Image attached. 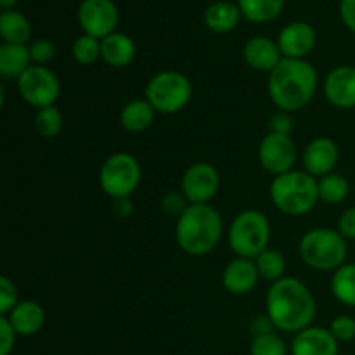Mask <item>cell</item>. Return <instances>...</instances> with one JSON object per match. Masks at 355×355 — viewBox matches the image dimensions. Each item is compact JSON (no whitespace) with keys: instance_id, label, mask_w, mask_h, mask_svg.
<instances>
[{"instance_id":"obj_1","label":"cell","mask_w":355,"mask_h":355,"mask_svg":"<svg viewBox=\"0 0 355 355\" xmlns=\"http://www.w3.org/2000/svg\"><path fill=\"white\" fill-rule=\"evenodd\" d=\"M266 311L276 329L302 331L309 328L315 315V298L297 277H283L270 284L266 298Z\"/></svg>"},{"instance_id":"obj_2","label":"cell","mask_w":355,"mask_h":355,"mask_svg":"<svg viewBox=\"0 0 355 355\" xmlns=\"http://www.w3.org/2000/svg\"><path fill=\"white\" fill-rule=\"evenodd\" d=\"M269 97L277 110L295 113L309 106L318 90V71L305 59H288L269 73Z\"/></svg>"},{"instance_id":"obj_3","label":"cell","mask_w":355,"mask_h":355,"mask_svg":"<svg viewBox=\"0 0 355 355\" xmlns=\"http://www.w3.org/2000/svg\"><path fill=\"white\" fill-rule=\"evenodd\" d=\"M224 231L222 215L210 205H189L177 218L175 239L179 248L191 257H203L217 248Z\"/></svg>"},{"instance_id":"obj_4","label":"cell","mask_w":355,"mask_h":355,"mask_svg":"<svg viewBox=\"0 0 355 355\" xmlns=\"http://www.w3.org/2000/svg\"><path fill=\"white\" fill-rule=\"evenodd\" d=\"M270 201L284 215L302 217L315 208L319 201L318 179L305 170H291L274 177L269 187Z\"/></svg>"},{"instance_id":"obj_5","label":"cell","mask_w":355,"mask_h":355,"mask_svg":"<svg viewBox=\"0 0 355 355\" xmlns=\"http://www.w3.org/2000/svg\"><path fill=\"white\" fill-rule=\"evenodd\" d=\"M298 253L305 266L321 272H335L347 263L349 245L338 229L318 227L305 232L298 243Z\"/></svg>"},{"instance_id":"obj_6","label":"cell","mask_w":355,"mask_h":355,"mask_svg":"<svg viewBox=\"0 0 355 355\" xmlns=\"http://www.w3.org/2000/svg\"><path fill=\"white\" fill-rule=\"evenodd\" d=\"M229 246L236 257L255 260L266 252L270 241L269 218L259 210H245L236 215L227 232Z\"/></svg>"},{"instance_id":"obj_7","label":"cell","mask_w":355,"mask_h":355,"mask_svg":"<svg viewBox=\"0 0 355 355\" xmlns=\"http://www.w3.org/2000/svg\"><path fill=\"white\" fill-rule=\"evenodd\" d=\"M144 99L149 101L156 113L175 114L193 99V83L184 73L166 69L159 71L148 82Z\"/></svg>"},{"instance_id":"obj_8","label":"cell","mask_w":355,"mask_h":355,"mask_svg":"<svg viewBox=\"0 0 355 355\" xmlns=\"http://www.w3.org/2000/svg\"><path fill=\"white\" fill-rule=\"evenodd\" d=\"M142 172L137 158L128 153H114L101 165L99 186L106 196L130 198L141 184Z\"/></svg>"},{"instance_id":"obj_9","label":"cell","mask_w":355,"mask_h":355,"mask_svg":"<svg viewBox=\"0 0 355 355\" xmlns=\"http://www.w3.org/2000/svg\"><path fill=\"white\" fill-rule=\"evenodd\" d=\"M21 99L30 106L42 107L54 106L61 94V83L58 75L45 66L31 64L16 82Z\"/></svg>"},{"instance_id":"obj_10","label":"cell","mask_w":355,"mask_h":355,"mask_svg":"<svg viewBox=\"0 0 355 355\" xmlns=\"http://www.w3.org/2000/svg\"><path fill=\"white\" fill-rule=\"evenodd\" d=\"M297 146L290 135L269 132L260 141L259 162L263 170L272 173L274 177L291 172L297 163Z\"/></svg>"},{"instance_id":"obj_11","label":"cell","mask_w":355,"mask_h":355,"mask_svg":"<svg viewBox=\"0 0 355 355\" xmlns=\"http://www.w3.org/2000/svg\"><path fill=\"white\" fill-rule=\"evenodd\" d=\"M220 187V175L214 165L198 162L184 172L180 191L191 205H208Z\"/></svg>"},{"instance_id":"obj_12","label":"cell","mask_w":355,"mask_h":355,"mask_svg":"<svg viewBox=\"0 0 355 355\" xmlns=\"http://www.w3.org/2000/svg\"><path fill=\"white\" fill-rule=\"evenodd\" d=\"M78 23L85 35L99 40L114 33L118 9L111 0H83L78 7Z\"/></svg>"},{"instance_id":"obj_13","label":"cell","mask_w":355,"mask_h":355,"mask_svg":"<svg viewBox=\"0 0 355 355\" xmlns=\"http://www.w3.org/2000/svg\"><path fill=\"white\" fill-rule=\"evenodd\" d=\"M340 149L336 142L329 137H318L309 142L305 148L302 163L304 170L309 175L321 179L328 173L335 172V166L338 165Z\"/></svg>"},{"instance_id":"obj_14","label":"cell","mask_w":355,"mask_h":355,"mask_svg":"<svg viewBox=\"0 0 355 355\" xmlns=\"http://www.w3.org/2000/svg\"><path fill=\"white\" fill-rule=\"evenodd\" d=\"M324 97L338 110L355 107V66H338L331 69L322 83Z\"/></svg>"},{"instance_id":"obj_15","label":"cell","mask_w":355,"mask_h":355,"mask_svg":"<svg viewBox=\"0 0 355 355\" xmlns=\"http://www.w3.org/2000/svg\"><path fill=\"white\" fill-rule=\"evenodd\" d=\"M277 45H279L283 58L305 59L315 47L314 28L304 21L286 24L277 37Z\"/></svg>"},{"instance_id":"obj_16","label":"cell","mask_w":355,"mask_h":355,"mask_svg":"<svg viewBox=\"0 0 355 355\" xmlns=\"http://www.w3.org/2000/svg\"><path fill=\"white\" fill-rule=\"evenodd\" d=\"M259 279L260 274L255 260L241 259V257L231 260L222 272V284L229 293L236 295V297L252 293Z\"/></svg>"},{"instance_id":"obj_17","label":"cell","mask_w":355,"mask_h":355,"mask_svg":"<svg viewBox=\"0 0 355 355\" xmlns=\"http://www.w3.org/2000/svg\"><path fill=\"white\" fill-rule=\"evenodd\" d=\"M293 355H338V340L326 328H309L297 333L291 343Z\"/></svg>"},{"instance_id":"obj_18","label":"cell","mask_w":355,"mask_h":355,"mask_svg":"<svg viewBox=\"0 0 355 355\" xmlns=\"http://www.w3.org/2000/svg\"><path fill=\"white\" fill-rule=\"evenodd\" d=\"M243 58L246 64L255 71L270 73L281 61L283 54L277 42L270 40L269 37H253L243 47Z\"/></svg>"},{"instance_id":"obj_19","label":"cell","mask_w":355,"mask_h":355,"mask_svg":"<svg viewBox=\"0 0 355 355\" xmlns=\"http://www.w3.org/2000/svg\"><path fill=\"white\" fill-rule=\"evenodd\" d=\"M16 335L33 336L44 328L45 311L35 300H23L6 315Z\"/></svg>"},{"instance_id":"obj_20","label":"cell","mask_w":355,"mask_h":355,"mask_svg":"<svg viewBox=\"0 0 355 355\" xmlns=\"http://www.w3.org/2000/svg\"><path fill=\"white\" fill-rule=\"evenodd\" d=\"M135 58V44L128 35L111 33L101 40V59L113 68H125Z\"/></svg>"},{"instance_id":"obj_21","label":"cell","mask_w":355,"mask_h":355,"mask_svg":"<svg viewBox=\"0 0 355 355\" xmlns=\"http://www.w3.org/2000/svg\"><path fill=\"white\" fill-rule=\"evenodd\" d=\"M31 55L26 45L6 44L0 45V75L6 80H19V76L30 68Z\"/></svg>"},{"instance_id":"obj_22","label":"cell","mask_w":355,"mask_h":355,"mask_svg":"<svg viewBox=\"0 0 355 355\" xmlns=\"http://www.w3.org/2000/svg\"><path fill=\"white\" fill-rule=\"evenodd\" d=\"M156 110L148 99H134L123 106L120 113V123L130 134L146 132L155 121Z\"/></svg>"},{"instance_id":"obj_23","label":"cell","mask_w":355,"mask_h":355,"mask_svg":"<svg viewBox=\"0 0 355 355\" xmlns=\"http://www.w3.org/2000/svg\"><path fill=\"white\" fill-rule=\"evenodd\" d=\"M239 17H241L239 7L227 0L214 2L205 10V24L208 26V30L215 31V33H227V31L234 30L239 23Z\"/></svg>"},{"instance_id":"obj_24","label":"cell","mask_w":355,"mask_h":355,"mask_svg":"<svg viewBox=\"0 0 355 355\" xmlns=\"http://www.w3.org/2000/svg\"><path fill=\"white\" fill-rule=\"evenodd\" d=\"M0 35L6 44L26 45L31 35L30 21L17 10H3L0 14Z\"/></svg>"},{"instance_id":"obj_25","label":"cell","mask_w":355,"mask_h":355,"mask_svg":"<svg viewBox=\"0 0 355 355\" xmlns=\"http://www.w3.org/2000/svg\"><path fill=\"white\" fill-rule=\"evenodd\" d=\"M331 293L340 304L355 307V263H345L331 277Z\"/></svg>"},{"instance_id":"obj_26","label":"cell","mask_w":355,"mask_h":355,"mask_svg":"<svg viewBox=\"0 0 355 355\" xmlns=\"http://www.w3.org/2000/svg\"><path fill=\"white\" fill-rule=\"evenodd\" d=\"M284 0H238V7L246 19L253 23H267L279 16Z\"/></svg>"},{"instance_id":"obj_27","label":"cell","mask_w":355,"mask_h":355,"mask_svg":"<svg viewBox=\"0 0 355 355\" xmlns=\"http://www.w3.org/2000/svg\"><path fill=\"white\" fill-rule=\"evenodd\" d=\"M319 200L326 205H338L347 200L350 193V184L342 173H328V175L318 179Z\"/></svg>"},{"instance_id":"obj_28","label":"cell","mask_w":355,"mask_h":355,"mask_svg":"<svg viewBox=\"0 0 355 355\" xmlns=\"http://www.w3.org/2000/svg\"><path fill=\"white\" fill-rule=\"evenodd\" d=\"M255 263L260 277H263L266 281L276 283V281L286 277L284 276L286 274V259L283 257V253L276 252V250L267 248L266 252L257 257Z\"/></svg>"},{"instance_id":"obj_29","label":"cell","mask_w":355,"mask_h":355,"mask_svg":"<svg viewBox=\"0 0 355 355\" xmlns=\"http://www.w3.org/2000/svg\"><path fill=\"white\" fill-rule=\"evenodd\" d=\"M35 130L38 132V135L44 139H54L61 134L62 125H64V118L62 113L55 106H47L37 110L33 118Z\"/></svg>"},{"instance_id":"obj_30","label":"cell","mask_w":355,"mask_h":355,"mask_svg":"<svg viewBox=\"0 0 355 355\" xmlns=\"http://www.w3.org/2000/svg\"><path fill=\"white\" fill-rule=\"evenodd\" d=\"M71 51L73 58H75V61L78 62V64H94V62L101 58V40L99 38L83 33L82 37L76 38Z\"/></svg>"},{"instance_id":"obj_31","label":"cell","mask_w":355,"mask_h":355,"mask_svg":"<svg viewBox=\"0 0 355 355\" xmlns=\"http://www.w3.org/2000/svg\"><path fill=\"white\" fill-rule=\"evenodd\" d=\"M252 355H286L288 347L281 336L276 333H267V335L255 336L250 347Z\"/></svg>"},{"instance_id":"obj_32","label":"cell","mask_w":355,"mask_h":355,"mask_svg":"<svg viewBox=\"0 0 355 355\" xmlns=\"http://www.w3.org/2000/svg\"><path fill=\"white\" fill-rule=\"evenodd\" d=\"M17 300V288L7 276L0 277V314L7 315L16 305Z\"/></svg>"},{"instance_id":"obj_33","label":"cell","mask_w":355,"mask_h":355,"mask_svg":"<svg viewBox=\"0 0 355 355\" xmlns=\"http://www.w3.org/2000/svg\"><path fill=\"white\" fill-rule=\"evenodd\" d=\"M28 49H30L31 61L38 66H45L55 55L54 44L51 40H47V38H38V40L31 42V45Z\"/></svg>"},{"instance_id":"obj_34","label":"cell","mask_w":355,"mask_h":355,"mask_svg":"<svg viewBox=\"0 0 355 355\" xmlns=\"http://www.w3.org/2000/svg\"><path fill=\"white\" fill-rule=\"evenodd\" d=\"M189 205L191 203L187 201V198L184 196L182 191H180V193L179 191H170V193H166L162 200L163 211L175 218H179L180 215L189 208Z\"/></svg>"},{"instance_id":"obj_35","label":"cell","mask_w":355,"mask_h":355,"mask_svg":"<svg viewBox=\"0 0 355 355\" xmlns=\"http://www.w3.org/2000/svg\"><path fill=\"white\" fill-rule=\"evenodd\" d=\"M329 331L338 342H350L355 338V319L350 315H338L331 321Z\"/></svg>"},{"instance_id":"obj_36","label":"cell","mask_w":355,"mask_h":355,"mask_svg":"<svg viewBox=\"0 0 355 355\" xmlns=\"http://www.w3.org/2000/svg\"><path fill=\"white\" fill-rule=\"evenodd\" d=\"M16 342V331L6 315L0 318V355H9Z\"/></svg>"},{"instance_id":"obj_37","label":"cell","mask_w":355,"mask_h":355,"mask_svg":"<svg viewBox=\"0 0 355 355\" xmlns=\"http://www.w3.org/2000/svg\"><path fill=\"white\" fill-rule=\"evenodd\" d=\"M338 232L347 239V241H352L355 239V207L349 208L342 214L338 220Z\"/></svg>"},{"instance_id":"obj_38","label":"cell","mask_w":355,"mask_h":355,"mask_svg":"<svg viewBox=\"0 0 355 355\" xmlns=\"http://www.w3.org/2000/svg\"><path fill=\"white\" fill-rule=\"evenodd\" d=\"M270 132H276V134H284L290 135V132L293 130V120L288 116V113L281 111L270 116Z\"/></svg>"},{"instance_id":"obj_39","label":"cell","mask_w":355,"mask_h":355,"mask_svg":"<svg viewBox=\"0 0 355 355\" xmlns=\"http://www.w3.org/2000/svg\"><path fill=\"white\" fill-rule=\"evenodd\" d=\"M340 16L343 24L355 33V0H342L340 2Z\"/></svg>"},{"instance_id":"obj_40","label":"cell","mask_w":355,"mask_h":355,"mask_svg":"<svg viewBox=\"0 0 355 355\" xmlns=\"http://www.w3.org/2000/svg\"><path fill=\"white\" fill-rule=\"evenodd\" d=\"M250 328H252L253 335L260 336V335H267V333H274L276 326H274V322L270 321L269 315H257V318L252 321V324H250Z\"/></svg>"},{"instance_id":"obj_41","label":"cell","mask_w":355,"mask_h":355,"mask_svg":"<svg viewBox=\"0 0 355 355\" xmlns=\"http://www.w3.org/2000/svg\"><path fill=\"white\" fill-rule=\"evenodd\" d=\"M113 214L120 218H130L134 214V203L130 198H116L113 200Z\"/></svg>"},{"instance_id":"obj_42","label":"cell","mask_w":355,"mask_h":355,"mask_svg":"<svg viewBox=\"0 0 355 355\" xmlns=\"http://www.w3.org/2000/svg\"><path fill=\"white\" fill-rule=\"evenodd\" d=\"M17 0H0V7H2L3 10H12L14 3H16Z\"/></svg>"}]
</instances>
